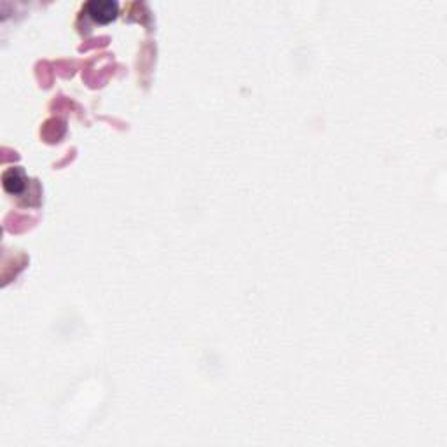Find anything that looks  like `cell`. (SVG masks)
Returning a JSON list of instances; mask_svg holds the SVG:
<instances>
[{
	"mask_svg": "<svg viewBox=\"0 0 447 447\" xmlns=\"http://www.w3.org/2000/svg\"><path fill=\"white\" fill-rule=\"evenodd\" d=\"M2 185L9 194H21L27 185V176L21 168H9L2 175Z\"/></svg>",
	"mask_w": 447,
	"mask_h": 447,
	"instance_id": "7a4b0ae2",
	"label": "cell"
},
{
	"mask_svg": "<svg viewBox=\"0 0 447 447\" xmlns=\"http://www.w3.org/2000/svg\"><path fill=\"white\" fill-rule=\"evenodd\" d=\"M84 12L96 23H111L117 18L119 5L114 0H91L84 5Z\"/></svg>",
	"mask_w": 447,
	"mask_h": 447,
	"instance_id": "6da1fadb",
	"label": "cell"
}]
</instances>
